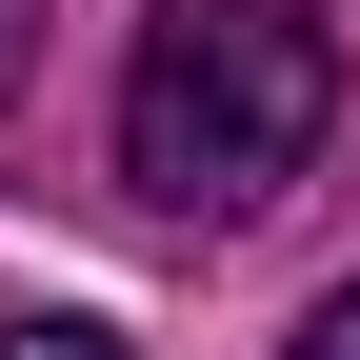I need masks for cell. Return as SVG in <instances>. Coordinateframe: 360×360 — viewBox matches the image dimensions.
Masks as SVG:
<instances>
[{
  "mask_svg": "<svg viewBox=\"0 0 360 360\" xmlns=\"http://www.w3.org/2000/svg\"><path fill=\"white\" fill-rule=\"evenodd\" d=\"M0 360H141V340H101V321H0Z\"/></svg>",
  "mask_w": 360,
  "mask_h": 360,
  "instance_id": "7a4b0ae2",
  "label": "cell"
},
{
  "mask_svg": "<svg viewBox=\"0 0 360 360\" xmlns=\"http://www.w3.org/2000/svg\"><path fill=\"white\" fill-rule=\"evenodd\" d=\"M340 120V20L321 0H160L120 60V180L160 220H260Z\"/></svg>",
  "mask_w": 360,
  "mask_h": 360,
  "instance_id": "6da1fadb",
  "label": "cell"
},
{
  "mask_svg": "<svg viewBox=\"0 0 360 360\" xmlns=\"http://www.w3.org/2000/svg\"><path fill=\"white\" fill-rule=\"evenodd\" d=\"M300 360H360V281H340V300H321V321H300Z\"/></svg>",
  "mask_w": 360,
  "mask_h": 360,
  "instance_id": "3957f363",
  "label": "cell"
}]
</instances>
